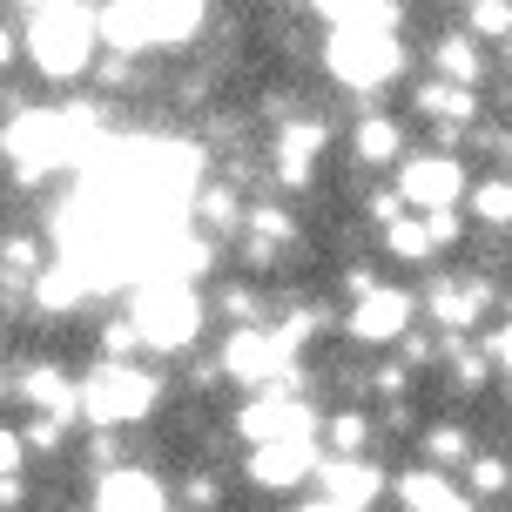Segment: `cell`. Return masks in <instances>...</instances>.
Instances as JSON below:
<instances>
[{"mask_svg":"<svg viewBox=\"0 0 512 512\" xmlns=\"http://www.w3.org/2000/svg\"><path fill=\"white\" fill-rule=\"evenodd\" d=\"M182 506L209 512V506H216V479H209V472H189V479H182Z\"/></svg>","mask_w":512,"mask_h":512,"instance_id":"4dcf8cb0","label":"cell"},{"mask_svg":"<svg viewBox=\"0 0 512 512\" xmlns=\"http://www.w3.org/2000/svg\"><path fill=\"white\" fill-rule=\"evenodd\" d=\"M324 499L331 506H344V512H371L384 499V472L378 465H364V459H324Z\"/></svg>","mask_w":512,"mask_h":512,"instance_id":"7c38bea8","label":"cell"},{"mask_svg":"<svg viewBox=\"0 0 512 512\" xmlns=\"http://www.w3.org/2000/svg\"><path fill=\"white\" fill-rule=\"evenodd\" d=\"M95 512H169V492L142 465H115L95 479Z\"/></svg>","mask_w":512,"mask_h":512,"instance_id":"8fae6325","label":"cell"},{"mask_svg":"<svg viewBox=\"0 0 512 512\" xmlns=\"http://www.w3.org/2000/svg\"><path fill=\"white\" fill-rule=\"evenodd\" d=\"M465 27L479 41H512V0H465Z\"/></svg>","mask_w":512,"mask_h":512,"instance_id":"484cf974","label":"cell"},{"mask_svg":"<svg viewBox=\"0 0 512 512\" xmlns=\"http://www.w3.org/2000/svg\"><path fill=\"white\" fill-rule=\"evenodd\" d=\"M95 21H102V48L108 54H149L155 48V21H149L142 0H102Z\"/></svg>","mask_w":512,"mask_h":512,"instance_id":"5bb4252c","label":"cell"},{"mask_svg":"<svg viewBox=\"0 0 512 512\" xmlns=\"http://www.w3.org/2000/svg\"><path fill=\"white\" fill-rule=\"evenodd\" d=\"M14 391L34 411H48V418H68V425L81 418V384H68L61 364H27V371H14Z\"/></svg>","mask_w":512,"mask_h":512,"instance_id":"4fadbf2b","label":"cell"},{"mask_svg":"<svg viewBox=\"0 0 512 512\" xmlns=\"http://www.w3.org/2000/svg\"><path fill=\"white\" fill-rule=\"evenodd\" d=\"M486 310H492V283L486 277H432L425 283V317H432L445 337H465Z\"/></svg>","mask_w":512,"mask_h":512,"instance_id":"ba28073f","label":"cell"},{"mask_svg":"<svg viewBox=\"0 0 512 512\" xmlns=\"http://www.w3.org/2000/svg\"><path fill=\"white\" fill-rule=\"evenodd\" d=\"M34 7H54V0H14V14H34Z\"/></svg>","mask_w":512,"mask_h":512,"instance_id":"d6a6232c","label":"cell"},{"mask_svg":"<svg viewBox=\"0 0 512 512\" xmlns=\"http://www.w3.org/2000/svg\"><path fill=\"white\" fill-rule=\"evenodd\" d=\"M21 41H27V61L41 81H75L102 61V21L88 0H54V7H34L21 14Z\"/></svg>","mask_w":512,"mask_h":512,"instance_id":"6da1fadb","label":"cell"},{"mask_svg":"<svg viewBox=\"0 0 512 512\" xmlns=\"http://www.w3.org/2000/svg\"><path fill=\"white\" fill-rule=\"evenodd\" d=\"M506 68H512V41H506Z\"/></svg>","mask_w":512,"mask_h":512,"instance_id":"836d02e7","label":"cell"},{"mask_svg":"<svg viewBox=\"0 0 512 512\" xmlns=\"http://www.w3.org/2000/svg\"><path fill=\"white\" fill-rule=\"evenodd\" d=\"M236 432L250 438V445H270V438L317 432V411L304 405V391H290V384H270V391H256L250 405L236 411Z\"/></svg>","mask_w":512,"mask_h":512,"instance_id":"52a82bcc","label":"cell"},{"mask_svg":"<svg viewBox=\"0 0 512 512\" xmlns=\"http://www.w3.org/2000/svg\"><path fill=\"white\" fill-rule=\"evenodd\" d=\"M425 459L432 465H472V438H465L459 425H432V432H425Z\"/></svg>","mask_w":512,"mask_h":512,"instance_id":"83f0119b","label":"cell"},{"mask_svg":"<svg viewBox=\"0 0 512 512\" xmlns=\"http://www.w3.org/2000/svg\"><path fill=\"white\" fill-rule=\"evenodd\" d=\"M371 418L364 411H331V425H324V438H331V452L337 459H364V445H371Z\"/></svg>","mask_w":512,"mask_h":512,"instance_id":"7402d4cb","label":"cell"},{"mask_svg":"<svg viewBox=\"0 0 512 512\" xmlns=\"http://www.w3.org/2000/svg\"><path fill=\"white\" fill-rule=\"evenodd\" d=\"M384 250H391V263H432L438 243H432V230H425V216H398V223L384 230Z\"/></svg>","mask_w":512,"mask_h":512,"instance_id":"44dd1931","label":"cell"},{"mask_svg":"<svg viewBox=\"0 0 512 512\" xmlns=\"http://www.w3.org/2000/svg\"><path fill=\"white\" fill-rule=\"evenodd\" d=\"M250 243H270V250H283V243H297V223H290V209L283 203H250Z\"/></svg>","mask_w":512,"mask_h":512,"instance_id":"cb8c5ba5","label":"cell"},{"mask_svg":"<svg viewBox=\"0 0 512 512\" xmlns=\"http://www.w3.org/2000/svg\"><path fill=\"white\" fill-rule=\"evenodd\" d=\"M371 384H378V391H405V364H378Z\"/></svg>","mask_w":512,"mask_h":512,"instance_id":"1f68e13d","label":"cell"},{"mask_svg":"<svg viewBox=\"0 0 512 512\" xmlns=\"http://www.w3.org/2000/svg\"><path fill=\"white\" fill-rule=\"evenodd\" d=\"M398 499H405L411 512H472V499H465L438 465H411L405 479H398Z\"/></svg>","mask_w":512,"mask_h":512,"instance_id":"e0dca14e","label":"cell"},{"mask_svg":"<svg viewBox=\"0 0 512 512\" xmlns=\"http://www.w3.org/2000/svg\"><path fill=\"white\" fill-rule=\"evenodd\" d=\"M351 155H358L364 169H391V162H405V128L371 108V115H358V128H351Z\"/></svg>","mask_w":512,"mask_h":512,"instance_id":"ac0fdd59","label":"cell"},{"mask_svg":"<svg viewBox=\"0 0 512 512\" xmlns=\"http://www.w3.org/2000/svg\"><path fill=\"white\" fill-rule=\"evenodd\" d=\"M236 223H250V209H243V196H236L230 182H209V189H196V230H236Z\"/></svg>","mask_w":512,"mask_h":512,"instance_id":"ffe728a7","label":"cell"},{"mask_svg":"<svg viewBox=\"0 0 512 512\" xmlns=\"http://www.w3.org/2000/svg\"><path fill=\"white\" fill-rule=\"evenodd\" d=\"M398 189H405L411 209H459L465 196V169L452 149H418L398 162Z\"/></svg>","mask_w":512,"mask_h":512,"instance_id":"8992f818","label":"cell"},{"mask_svg":"<svg viewBox=\"0 0 512 512\" xmlns=\"http://www.w3.org/2000/svg\"><path fill=\"white\" fill-rule=\"evenodd\" d=\"M310 472H324V452H317V432H297V438H270V445H250L243 459V479L256 492H297Z\"/></svg>","mask_w":512,"mask_h":512,"instance_id":"5b68a950","label":"cell"},{"mask_svg":"<svg viewBox=\"0 0 512 512\" xmlns=\"http://www.w3.org/2000/svg\"><path fill=\"white\" fill-rule=\"evenodd\" d=\"M324 68H331L344 88H384V81L405 68V48H398L391 27H331Z\"/></svg>","mask_w":512,"mask_h":512,"instance_id":"277c9868","label":"cell"},{"mask_svg":"<svg viewBox=\"0 0 512 512\" xmlns=\"http://www.w3.org/2000/svg\"><path fill=\"white\" fill-rule=\"evenodd\" d=\"M411 317H418V297H411V290H398V283H378L371 297H358V304H351L344 331L358 337V344H398Z\"/></svg>","mask_w":512,"mask_h":512,"instance_id":"9c48e42d","label":"cell"},{"mask_svg":"<svg viewBox=\"0 0 512 512\" xmlns=\"http://www.w3.org/2000/svg\"><path fill=\"white\" fill-rule=\"evenodd\" d=\"M432 68L445 81H459V88H479L492 61H486V41L465 27V34H438V41H432Z\"/></svg>","mask_w":512,"mask_h":512,"instance_id":"2e32d148","label":"cell"},{"mask_svg":"<svg viewBox=\"0 0 512 512\" xmlns=\"http://www.w3.org/2000/svg\"><path fill=\"white\" fill-rule=\"evenodd\" d=\"M155 398H162V378L155 371H142V364H128V358H102L88 371V384H81V418L102 425V432H122V425H142L149 418Z\"/></svg>","mask_w":512,"mask_h":512,"instance_id":"7a4b0ae2","label":"cell"},{"mask_svg":"<svg viewBox=\"0 0 512 512\" xmlns=\"http://www.w3.org/2000/svg\"><path fill=\"white\" fill-rule=\"evenodd\" d=\"M155 21V48H182V41H196L209 21V0H142Z\"/></svg>","mask_w":512,"mask_h":512,"instance_id":"d6986e66","label":"cell"},{"mask_svg":"<svg viewBox=\"0 0 512 512\" xmlns=\"http://www.w3.org/2000/svg\"><path fill=\"white\" fill-rule=\"evenodd\" d=\"M445 371H452V391H486L492 358L486 351H465L459 337H445Z\"/></svg>","mask_w":512,"mask_h":512,"instance_id":"603a6c76","label":"cell"},{"mask_svg":"<svg viewBox=\"0 0 512 512\" xmlns=\"http://www.w3.org/2000/svg\"><path fill=\"white\" fill-rule=\"evenodd\" d=\"M465 486H472V499H506V492H512V465L492 459V452H472V465H465Z\"/></svg>","mask_w":512,"mask_h":512,"instance_id":"d4e9b609","label":"cell"},{"mask_svg":"<svg viewBox=\"0 0 512 512\" xmlns=\"http://www.w3.org/2000/svg\"><path fill=\"white\" fill-rule=\"evenodd\" d=\"M216 310L230 317V331H236V324H256V317H263V297H256L250 283H230V290L216 297Z\"/></svg>","mask_w":512,"mask_h":512,"instance_id":"f1b7e54d","label":"cell"},{"mask_svg":"<svg viewBox=\"0 0 512 512\" xmlns=\"http://www.w3.org/2000/svg\"><path fill=\"white\" fill-rule=\"evenodd\" d=\"M472 216L486 230H512V182H479L472 189Z\"/></svg>","mask_w":512,"mask_h":512,"instance_id":"4316f807","label":"cell"},{"mask_svg":"<svg viewBox=\"0 0 512 512\" xmlns=\"http://www.w3.org/2000/svg\"><path fill=\"white\" fill-rule=\"evenodd\" d=\"M135 331L149 351H189L196 331H203V297L189 290V277H162L155 270L149 283H135Z\"/></svg>","mask_w":512,"mask_h":512,"instance_id":"3957f363","label":"cell"},{"mask_svg":"<svg viewBox=\"0 0 512 512\" xmlns=\"http://www.w3.org/2000/svg\"><path fill=\"white\" fill-rule=\"evenodd\" d=\"M317 155H324V122H310V115H290L277 135V149H270V162H277V182L283 189H310V176H317Z\"/></svg>","mask_w":512,"mask_h":512,"instance_id":"30bf717a","label":"cell"},{"mask_svg":"<svg viewBox=\"0 0 512 512\" xmlns=\"http://www.w3.org/2000/svg\"><path fill=\"white\" fill-rule=\"evenodd\" d=\"M411 108H418L425 122L472 128V122H479V88H459V81L432 75V81H418V88H411Z\"/></svg>","mask_w":512,"mask_h":512,"instance_id":"9a60e30c","label":"cell"},{"mask_svg":"<svg viewBox=\"0 0 512 512\" xmlns=\"http://www.w3.org/2000/svg\"><path fill=\"white\" fill-rule=\"evenodd\" d=\"M418 216H425V230H432L438 250H452V243L465 236V216H459V209H418Z\"/></svg>","mask_w":512,"mask_h":512,"instance_id":"f546056e","label":"cell"}]
</instances>
